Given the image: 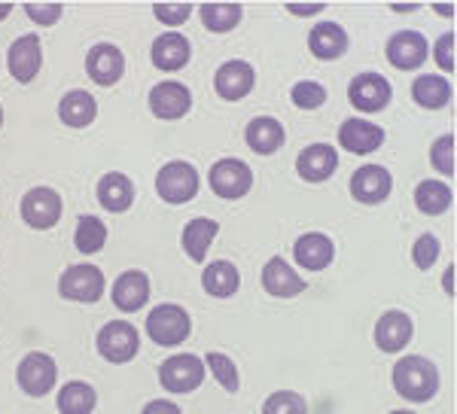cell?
<instances>
[{"label":"cell","mask_w":457,"mask_h":414,"mask_svg":"<svg viewBox=\"0 0 457 414\" xmlns=\"http://www.w3.org/2000/svg\"><path fill=\"white\" fill-rule=\"evenodd\" d=\"M208 366H211V372H213V378L220 381V387L226 390V393H238V368H235V362L226 357V353H208Z\"/></svg>","instance_id":"obj_35"},{"label":"cell","mask_w":457,"mask_h":414,"mask_svg":"<svg viewBox=\"0 0 457 414\" xmlns=\"http://www.w3.org/2000/svg\"><path fill=\"white\" fill-rule=\"evenodd\" d=\"M411 332H415V327H411L409 314H403V310H387V314L375 323V344L385 353H396L409 344Z\"/></svg>","instance_id":"obj_18"},{"label":"cell","mask_w":457,"mask_h":414,"mask_svg":"<svg viewBox=\"0 0 457 414\" xmlns=\"http://www.w3.org/2000/svg\"><path fill=\"white\" fill-rule=\"evenodd\" d=\"M153 12H156V19L162 25H183L189 16H193V4H156L153 6Z\"/></svg>","instance_id":"obj_40"},{"label":"cell","mask_w":457,"mask_h":414,"mask_svg":"<svg viewBox=\"0 0 457 414\" xmlns=\"http://www.w3.org/2000/svg\"><path fill=\"white\" fill-rule=\"evenodd\" d=\"M262 414H308L305 409V399L293 390H281V393H271L265 399Z\"/></svg>","instance_id":"obj_36"},{"label":"cell","mask_w":457,"mask_h":414,"mask_svg":"<svg viewBox=\"0 0 457 414\" xmlns=\"http://www.w3.org/2000/svg\"><path fill=\"white\" fill-rule=\"evenodd\" d=\"M217 232H220V223H213V219H208V217L193 219V223L183 228V250H187V256L195 259V262H202L211 247V241L217 238Z\"/></svg>","instance_id":"obj_30"},{"label":"cell","mask_w":457,"mask_h":414,"mask_svg":"<svg viewBox=\"0 0 457 414\" xmlns=\"http://www.w3.org/2000/svg\"><path fill=\"white\" fill-rule=\"evenodd\" d=\"M241 12H245V10H241L238 4H204L202 6V21H204V28H208V31L226 34L241 21Z\"/></svg>","instance_id":"obj_33"},{"label":"cell","mask_w":457,"mask_h":414,"mask_svg":"<svg viewBox=\"0 0 457 414\" xmlns=\"http://www.w3.org/2000/svg\"><path fill=\"white\" fill-rule=\"evenodd\" d=\"M390 83L381 73H360V77H353V83L348 88V98L357 110H363V113H378V110L387 107L390 101Z\"/></svg>","instance_id":"obj_10"},{"label":"cell","mask_w":457,"mask_h":414,"mask_svg":"<svg viewBox=\"0 0 457 414\" xmlns=\"http://www.w3.org/2000/svg\"><path fill=\"white\" fill-rule=\"evenodd\" d=\"M98 202L107 207L110 213H122L129 211L131 202H135V186L125 174H104L98 183Z\"/></svg>","instance_id":"obj_26"},{"label":"cell","mask_w":457,"mask_h":414,"mask_svg":"<svg viewBox=\"0 0 457 414\" xmlns=\"http://www.w3.org/2000/svg\"><path fill=\"white\" fill-rule=\"evenodd\" d=\"M287 10H290L293 16H314V12L323 10V4H287Z\"/></svg>","instance_id":"obj_44"},{"label":"cell","mask_w":457,"mask_h":414,"mask_svg":"<svg viewBox=\"0 0 457 414\" xmlns=\"http://www.w3.org/2000/svg\"><path fill=\"white\" fill-rule=\"evenodd\" d=\"M156 192L168 204H187L198 192V174L189 161H168L156 174Z\"/></svg>","instance_id":"obj_4"},{"label":"cell","mask_w":457,"mask_h":414,"mask_svg":"<svg viewBox=\"0 0 457 414\" xmlns=\"http://www.w3.org/2000/svg\"><path fill=\"white\" fill-rule=\"evenodd\" d=\"M189 40L183 34L177 31H165L156 37V43H153V64H156L159 70H180L183 64L189 62Z\"/></svg>","instance_id":"obj_23"},{"label":"cell","mask_w":457,"mask_h":414,"mask_svg":"<svg viewBox=\"0 0 457 414\" xmlns=\"http://www.w3.org/2000/svg\"><path fill=\"white\" fill-rule=\"evenodd\" d=\"M433 55H436V62H439L442 70H448V73L454 70V34L452 31H445V34L439 37L436 52H433Z\"/></svg>","instance_id":"obj_42"},{"label":"cell","mask_w":457,"mask_h":414,"mask_svg":"<svg viewBox=\"0 0 457 414\" xmlns=\"http://www.w3.org/2000/svg\"><path fill=\"white\" fill-rule=\"evenodd\" d=\"M95 402H98V393L86 381L64 384L62 393H58V411L62 414H88L95 409Z\"/></svg>","instance_id":"obj_31"},{"label":"cell","mask_w":457,"mask_h":414,"mask_svg":"<svg viewBox=\"0 0 457 414\" xmlns=\"http://www.w3.org/2000/svg\"><path fill=\"white\" fill-rule=\"evenodd\" d=\"M253 186V174L245 161L238 159H223L211 168V189L220 198H241L247 195V189Z\"/></svg>","instance_id":"obj_9"},{"label":"cell","mask_w":457,"mask_h":414,"mask_svg":"<svg viewBox=\"0 0 457 414\" xmlns=\"http://www.w3.org/2000/svg\"><path fill=\"white\" fill-rule=\"evenodd\" d=\"M25 12L37 25H53L62 19V4H25Z\"/></svg>","instance_id":"obj_41"},{"label":"cell","mask_w":457,"mask_h":414,"mask_svg":"<svg viewBox=\"0 0 457 414\" xmlns=\"http://www.w3.org/2000/svg\"><path fill=\"white\" fill-rule=\"evenodd\" d=\"M193 107V95L183 83H174V79H165V83L153 86L150 92V110L159 116V120H180V116L189 113Z\"/></svg>","instance_id":"obj_11"},{"label":"cell","mask_w":457,"mask_h":414,"mask_svg":"<svg viewBox=\"0 0 457 414\" xmlns=\"http://www.w3.org/2000/svg\"><path fill=\"white\" fill-rule=\"evenodd\" d=\"M338 140H342V146L348 153L366 155V153H375L381 144H385V131H381L375 122H366V120H345L342 128H338Z\"/></svg>","instance_id":"obj_17"},{"label":"cell","mask_w":457,"mask_h":414,"mask_svg":"<svg viewBox=\"0 0 457 414\" xmlns=\"http://www.w3.org/2000/svg\"><path fill=\"white\" fill-rule=\"evenodd\" d=\"M430 161L439 174H445V177L454 174V135H442L436 144H433Z\"/></svg>","instance_id":"obj_37"},{"label":"cell","mask_w":457,"mask_h":414,"mask_svg":"<svg viewBox=\"0 0 457 414\" xmlns=\"http://www.w3.org/2000/svg\"><path fill=\"white\" fill-rule=\"evenodd\" d=\"M213 86H217L220 98L226 101H238L253 88V68L247 62H226L223 68L213 77Z\"/></svg>","instance_id":"obj_22"},{"label":"cell","mask_w":457,"mask_h":414,"mask_svg":"<svg viewBox=\"0 0 457 414\" xmlns=\"http://www.w3.org/2000/svg\"><path fill=\"white\" fill-rule=\"evenodd\" d=\"M452 186L439 180H424L421 186L415 189V204L421 213H430V217H439L452 207Z\"/></svg>","instance_id":"obj_32"},{"label":"cell","mask_w":457,"mask_h":414,"mask_svg":"<svg viewBox=\"0 0 457 414\" xmlns=\"http://www.w3.org/2000/svg\"><path fill=\"white\" fill-rule=\"evenodd\" d=\"M411 259H415V265H418L421 271L433 269V262L439 259V238H436V235H421V238L415 241Z\"/></svg>","instance_id":"obj_39"},{"label":"cell","mask_w":457,"mask_h":414,"mask_svg":"<svg viewBox=\"0 0 457 414\" xmlns=\"http://www.w3.org/2000/svg\"><path fill=\"white\" fill-rule=\"evenodd\" d=\"M55 378H58L55 360L46 357V353L34 351V353H28V357L19 362L16 381H19V387L25 390L28 396H46L49 390L55 387Z\"/></svg>","instance_id":"obj_5"},{"label":"cell","mask_w":457,"mask_h":414,"mask_svg":"<svg viewBox=\"0 0 457 414\" xmlns=\"http://www.w3.org/2000/svg\"><path fill=\"white\" fill-rule=\"evenodd\" d=\"M452 271H454V269H448V271H445V293H448V295L454 293V290H452Z\"/></svg>","instance_id":"obj_45"},{"label":"cell","mask_w":457,"mask_h":414,"mask_svg":"<svg viewBox=\"0 0 457 414\" xmlns=\"http://www.w3.org/2000/svg\"><path fill=\"white\" fill-rule=\"evenodd\" d=\"M86 70L88 77L98 86H113L125 70V58L113 43H98V46L88 49L86 55Z\"/></svg>","instance_id":"obj_13"},{"label":"cell","mask_w":457,"mask_h":414,"mask_svg":"<svg viewBox=\"0 0 457 414\" xmlns=\"http://www.w3.org/2000/svg\"><path fill=\"white\" fill-rule=\"evenodd\" d=\"M146 299H150V280H146L144 271H125L113 284V305L125 314L141 310Z\"/></svg>","instance_id":"obj_20"},{"label":"cell","mask_w":457,"mask_h":414,"mask_svg":"<svg viewBox=\"0 0 457 414\" xmlns=\"http://www.w3.org/2000/svg\"><path fill=\"white\" fill-rule=\"evenodd\" d=\"M0 125H4V110H0Z\"/></svg>","instance_id":"obj_48"},{"label":"cell","mask_w":457,"mask_h":414,"mask_svg":"<svg viewBox=\"0 0 457 414\" xmlns=\"http://www.w3.org/2000/svg\"><path fill=\"white\" fill-rule=\"evenodd\" d=\"M73 241H77V250H79V253H98V250L104 247V241H107V226L101 223L98 217L86 213V217H79L77 235H73Z\"/></svg>","instance_id":"obj_34"},{"label":"cell","mask_w":457,"mask_h":414,"mask_svg":"<svg viewBox=\"0 0 457 414\" xmlns=\"http://www.w3.org/2000/svg\"><path fill=\"white\" fill-rule=\"evenodd\" d=\"M159 381L168 393H193L204 381V362L195 353H174L159 366Z\"/></svg>","instance_id":"obj_3"},{"label":"cell","mask_w":457,"mask_h":414,"mask_svg":"<svg viewBox=\"0 0 457 414\" xmlns=\"http://www.w3.org/2000/svg\"><path fill=\"white\" fill-rule=\"evenodd\" d=\"M189 329V314L180 305H156L146 317V335L162 347H174L180 342H187Z\"/></svg>","instance_id":"obj_2"},{"label":"cell","mask_w":457,"mask_h":414,"mask_svg":"<svg viewBox=\"0 0 457 414\" xmlns=\"http://www.w3.org/2000/svg\"><path fill=\"white\" fill-rule=\"evenodd\" d=\"M12 12V4H0V19H6Z\"/></svg>","instance_id":"obj_46"},{"label":"cell","mask_w":457,"mask_h":414,"mask_svg":"<svg viewBox=\"0 0 457 414\" xmlns=\"http://www.w3.org/2000/svg\"><path fill=\"white\" fill-rule=\"evenodd\" d=\"M293 253H296V262L302 265V269H308V271H323L329 262H333L336 247H333V241H329L327 235L308 232V235H302V238L296 241Z\"/></svg>","instance_id":"obj_21"},{"label":"cell","mask_w":457,"mask_h":414,"mask_svg":"<svg viewBox=\"0 0 457 414\" xmlns=\"http://www.w3.org/2000/svg\"><path fill=\"white\" fill-rule=\"evenodd\" d=\"M58 116H62V122L71 125V128H86V125L98 116V104H95L92 95L83 92V88H73V92L64 95L62 104H58Z\"/></svg>","instance_id":"obj_25"},{"label":"cell","mask_w":457,"mask_h":414,"mask_svg":"<svg viewBox=\"0 0 457 414\" xmlns=\"http://www.w3.org/2000/svg\"><path fill=\"white\" fill-rule=\"evenodd\" d=\"M308 46H312V52L320 62H333V58L345 55V49H348V34H345V28H338L336 21H323V25L312 28Z\"/></svg>","instance_id":"obj_24"},{"label":"cell","mask_w":457,"mask_h":414,"mask_svg":"<svg viewBox=\"0 0 457 414\" xmlns=\"http://www.w3.org/2000/svg\"><path fill=\"white\" fill-rule=\"evenodd\" d=\"M21 217L31 228H53L62 219V198H58L55 189L37 186L21 202Z\"/></svg>","instance_id":"obj_8"},{"label":"cell","mask_w":457,"mask_h":414,"mask_svg":"<svg viewBox=\"0 0 457 414\" xmlns=\"http://www.w3.org/2000/svg\"><path fill=\"white\" fill-rule=\"evenodd\" d=\"M262 286L269 290V295H278V299H290V295H299L305 290V280H302L293 265L287 259L275 256L265 262L262 269Z\"/></svg>","instance_id":"obj_19"},{"label":"cell","mask_w":457,"mask_h":414,"mask_svg":"<svg viewBox=\"0 0 457 414\" xmlns=\"http://www.w3.org/2000/svg\"><path fill=\"white\" fill-rule=\"evenodd\" d=\"M58 290H62L64 299L92 305L104 293V275L95 265H71L62 275V280H58Z\"/></svg>","instance_id":"obj_6"},{"label":"cell","mask_w":457,"mask_h":414,"mask_svg":"<svg viewBox=\"0 0 457 414\" xmlns=\"http://www.w3.org/2000/svg\"><path fill=\"white\" fill-rule=\"evenodd\" d=\"M141 414H183L180 409H177L174 402H168V399H156V402H150Z\"/></svg>","instance_id":"obj_43"},{"label":"cell","mask_w":457,"mask_h":414,"mask_svg":"<svg viewBox=\"0 0 457 414\" xmlns=\"http://www.w3.org/2000/svg\"><path fill=\"white\" fill-rule=\"evenodd\" d=\"M327 101V88L320 83H296L293 86V104L302 110H317Z\"/></svg>","instance_id":"obj_38"},{"label":"cell","mask_w":457,"mask_h":414,"mask_svg":"<svg viewBox=\"0 0 457 414\" xmlns=\"http://www.w3.org/2000/svg\"><path fill=\"white\" fill-rule=\"evenodd\" d=\"M387 58H390V64H394V68H400V70L421 68L424 58H427L424 34H418V31L394 34V37H390V43H387Z\"/></svg>","instance_id":"obj_16"},{"label":"cell","mask_w":457,"mask_h":414,"mask_svg":"<svg viewBox=\"0 0 457 414\" xmlns=\"http://www.w3.org/2000/svg\"><path fill=\"white\" fill-rule=\"evenodd\" d=\"M336 165H338V153L333 150L329 144H312V146H305L299 155V161H296V171L302 180H308V183H323V180H329L336 171Z\"/></svg>","instance_id":"obj_15"},{"label":"cell","mask_w":457,"mask_h":414,"mask_svg":"<svg viewBox=\"0 0 457 414\" xmlns=\"http://www.w3.org/2000/svg\"><path fill=\"white\" fill-rule=\"evenodd\" d=\"M411 95H415V101L421 104V107L439 110L452 101V83H448L445 77H439V73H424V77L415 79Z\"/></svg>","instance_id":"obj_28"},{"label":"cell","mask_w":457,"mask_h":414,"mask_svg":"<svg viewBox=\"0 0 457 414\" xmlns=\"http://www.w3.org/2000/svg\"><path fill=\"white\" fill-rule=\"evenodd\" d=\"M394 390L409 402H430L439 393V368L427 357H403L394 366Z\"/></svg>","instance_id":"obj_1"},{"label":"cell","mask_w":457,"mask_h":414,"mask_svg":"<svg viewBox=\"0 0 457 414\" xmlns=\"http://www.w3.org/2000/svg\"><path fill=\"white\" fill-rule=\"evenodd\" d=\"M247 144L253 153L260 155H271L281 150L284 144V128L278 120H271V116H256L253 122L247 125Z\"/></svg>","instance_id":"obj_27"},{"label":"cell","mask_w":457,"mask_h":414,"mask_svg":"<svg viewBox=\"0 0 457 414\" xmlns=\"http://www.w3.org/2000/svg\"><path fill=\"white\" fill-rule=\"evenodd\" d=\"M238 284H241L238 269H235L232 262H223V259L211 262L208 269H204V275H202V286L211 295H217V299H228V295L238 290Z\"/></svg>","instance_id":"obj_29"},{"label":"cell","mask_w":457,"mask_h":414,"mask_svg":"<svg viewBox=\"0 0 457 414\" xmlns=\"http://www.w3.org/2000/svg\"><path fill=\"white\" fill-rule=\"evenodd\" d=\"M390 189H394V180H390V174L381 165H366L360 171H353L351 177V195L363 204L385 202Z\"/></svg>","instance_id":"obj_12"},{"label":"cell","mask_w":457,"mask_h":414,"mask_svg":"<svg viewBox=\"0 0 457 414\" xmlns=\"http://www.w3.org/2000/svg\"><path fill=\"white\" fill-rule=\"evenodd\" d=\"M137 347H141V338H137V329L131 323H107L104 329L98 332V353L110 362H129L135 360Z\"/></svg>","instance_id":"obj_7"},{"label":"cell","mask_w":457,"mask_h":414,"mask_svg":"<svg viewBox=\"0 0 457 414\" xmlns=\"http://www.w3.org/2000/svg\"><path fill=\"white\" fill-rule=\"evenodd\" d=\"M6 62H10V73L19 79V83H31V79L37 77V70H40V62H43L40 37H37V34L19 37V40L10 46Z\"/></svg>","instance_id":"obj_14"},{"label":"cell","mask_w":457,"mask_h":414,"mask_svg":"<svg viewBox=\"0 0 457 414\" xmlns=\"http://www.w3.org/2000/svg\"><path fill=\"white\" fill-rule=\"evenodd\" d=\"M390 414H415V411H390Z\"/></svg>","instance_id":"obj_47"}]
</instances>
